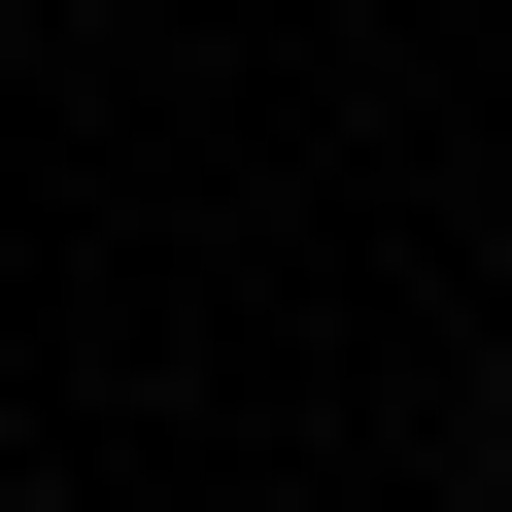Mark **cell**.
Here are the masks:
<instances>
[{"instance_id":"cell-1","label":"cell","mask_w":512,"mask_h":512,"mask_svg":"<svg viewBox=\"0 0 512 512\" xmlns=\"http://www.w3.org/2000/svg\"><path fill=\"white\" fill-rule=\"evenodd\" d=\"M478 512H512V376H478Z\"/></svg>"}]
</instances>
